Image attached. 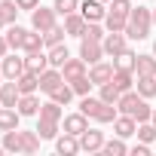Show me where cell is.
<instances>
[{"mask_svg":"<svg viewBox=\"0 0 156 156\" xmlns=\"http://www.w3.org/2000/svg\"><path fill=\"white\" fill-rule=\"evenodd\" d=\"M83 37H89V40H104V37H107V28H101V22H89Z\"/></svg>","mask_w":156,"mask_h":156,"instance_id":"obj_42","label":"cell"},{"mask_svg":"<svg viewBox=\"0 0 156 156\" xmlns=\"http://www.w3.org/2000/svg\"><path fill=\"white\" fill-rule=\"evenodd\" d=\"M135 135H138V141L153 144V141H156V126H153L150 119H147V122H138V132H135Z\"/></svg>","mask_w":156,"mask_h":156,"instance_id":"obj_38","label":"cell"},{"mask_svg":"<svg viewBox=\"0 0 156 156\" xmlns=\"http://www.w3.org/2000/svg\"><path fill=\"white\" fill-rule=\"evenodd\" d=\"M104 3H110V0H104Z\"/></svg>","mask_w":156,"mask_h":156,"instance_id":"obj_53","label":"cell"},{"mask_svg":"<svg viewBox=\"0 0 156 156\" xmlns=\"http://www.w3.org/2000/svg\"><path fill=\"white\" fill-rule=\"evenodd\" d=\"M135 64H138V52H132L129 46L113 58V67H116V70H132V73H135Z\"/></svg>","mask_w":156,"mask_h":156,"instance_id":"obj_23","label":"cell"},{"mask_svg":"<svg viewBox=\"0 0 156 156\" xmlns=\"http://www.w3.org/2000/svg\"><path fill=\"white\" fill-rule=\"evenodd\" d=\"M55 12L64 19V16H70V12H76V9H80V0H55Z\"/></svg>","mask_w":156,"mask_h":156,"instance_id":"obj_39","label":"cell"},{"mask_svg":"<svg viewBox=\"0 0 156 156\" xmlns=\"http://www.w3.org/2000/svg\"><path fill=\"white\" fill-rule=\"evenodd\" d=\"M0 64H3V76H6V80H19V76L28 70V64H25V58H19V55H3V58H0Z\"/></svg>","mask_w":156,"mask_h":156,"instance_id":"obj_9","label":"cell"},{"mask_svg":"<svg viewBox=\"0 0 156 156\" xmlns=\"http://www.w3.org/2000/svg\"><path fill=\"white\" fill-rule=\"evenodd\" d=\"M129 153H132V156H150L153 150H150V144H147V141H138L135 147H129Z\"/></svg>","mask_w":156,"mask_h":156,"instance_id":"obj_44","label":"cell"},{"mask_svg":"<svg viewBox=\"0 0 156 156\" xmlns=\"http://www.w3.org/2000/svg\"><path fill=\"white\" fill-rule=\"evenodd\" d=\"M19 3L16 0H0V16H3V22L6 25H16V19H19Z\"/></svg>","mask_w":156,"mask_h":156,"instance_id":"obj_33","label":"cell"},{"mask_svg":"<svg viewBox=\"0 0 156 156\" xmlns=\"http://www.w3.org/2000/svg\"><path fill=\"white\" fill-rule=\"evenodd\" d=\"M25 31L28 28H22V25H6V43H9V49H22V40H25Z\"/></svg>","mask_w":156,"mask_h":156,"instance_id":"obj_30","label":"cell"},{"mask_svg":"<svg viewBox=\"0 0 156 156\" xmlns=\"http://www.w3.org/2000/svg\"><path fill=\"white\" fill-rule=\"evenodd\" d=\"M58 12H55V6H37L34 12H31V28L34 31H40V34H46L49 28H55L58 22Z\"/></svg>","mask_w":156,"mask_h":156,"instance_id":"obj_3","label":"cell"},{"mask_svg":"<svg viewBox=\"0 0 156 156\" xmlns=\"http://www.w3.org/2000/svg\"><path fill=\"white\" fill-rule=\"evenodd\" d=\"M116 110H119V113H129V116H135L138 122H147V119L153 116V107H150V101H147V98H141V95H138V89H129V92H122V95H119V101H116Z\"/></svg>","mask_w":156,"mask_h":156,"instance_id":"obj_1","label":"cell"},{"mask_svg":"<svg viewBox=\"0 0 156 156\" xmlns=\"http://www.w3.org/2000/svg\"><path fill=\"white\" fill-rule=\"evenodd\" d=\"M70 58V52H67V46L64 43H58V46H52L49 49V64L52 67H64V61Z\"/></svg>","mask_w":156,"mask_h":156,"instance_id":"obj_35","label":"cell"},{"mask_svg":"<svg viewBox=\"0 0 156 156\" xmlns=\"http://www.w3.org/2000/svg\"><path fill=\"white\" fill-rule=\"evenodd\" d=\"M61 73H64V80H67V83H73V80H80V76L89 73V64H86L83 58H67L64 67H61Z\"/></svg>","mask_w":156,"mask_h":156,"instance_id":"obj_13","label":"cell"},{"mask_svg":"<svg viewBox=\"0 0 156 156\" xmlns=\"http://www.w3.org/2000/svg\"><path fill=\"white\" fill-rule=\"evenodd\" d=\"M37 49H46L43 46V34L34 31V28H28L25 31V40H22V52H37Z\"/></svg>","mask_w":156,"mask_h":156,"instance_id":"obj_27","label":"cell"},{"mask_svg":"<svg viewBox=\"0 0 156 156\" xmlns=\"http://www.w3.org/2000/svg\"><path fill=\"white\" fill-rule=\"evenodd\" d=\"M119 95H122V92H119V86H116L113 80H110V83H104V86H98V98H101V101H107V104H116V101H119Z\"/></svg>","mask_w":156,"mask_h":156,"instance_id":"obj_34","label":"cell"},{"mask_svg":"<svg viewBox=\"0 0 156 156\" xmlns=\"http://www.w3.org/2000/svg\"><path fill=\"white\" fill-rule=\"evenodd\" d=\"M107 9H113V12H132V0H110V6Z\"/></svg>","mask_w":156,"mask_h":156,"instance_id":"obj_43","label":"cell"},{"mask_svg":"<svg viewBox=\"0 0 156 156\" xmlns=\"http://www.w3.org/2000/svg\"><path fill=\"white\" fill-rule=\"evenodd\" d=\"M135 73L141 76H156V55H138V64H135Z\"/></svg>","mask_w":156,"mask_h":156,"instance_id":"obj_29","label":"cell"},{"mask_svg":"<svg viewBox=\"0 0 156 156\" xmlns=\"http://www.w3.org/2000/svg\"><path fill=\"white\" fill-rule=\"evenodd\" d=\"M22 98V89L16 80H3V86H0V101H3V107H16Z\"/></svg>","mask_w":156,"mask_h":156,"instance_id":"obj_16","label":"cell"},{"mask_svg":"<svg viewBox=\"0 0 156 156\" xmlns=\"http://www.w3.org/2000/svg\"><path fill=\"white\" fill-rule=\"evenodd\" d=\"M37 135H40L43 141H55V138H58V122H55V119H40V116H37Z\"/></svg>","mask_w":156,"mask_h":156,"instance_id":"obj_28","label":"cell"},{"mask_svg":"<svg viewBox=\"0 0 156 156\" xmlns=\"http://www.w3.org/2000/svg\"><path fill=\"white\" fill-rule=\"evenodd\" d=\"M80 58H83L86 64H95V61L107 58V55H104V46H101V40H89V37H80Z\"/></svg>","mask_w":156,"mask_h":156,"instance_id":"obj_5","label":"cell"},{"mask_svg":"<svg viewBox=\"0 0 156 156\" xmlns=\"http://www.w3.org/2000/svg\"><path fill=\"white\" fill-rule=\"evenodd\" d=\"M101 147H104V132L101 129H86L80 135V150L83 153H101Z\"/></svg>","mask_w":156,"mask_h":156,"instance_id":"obj_7","label":"cell"},{"mask_svg":"<svg viewBox=\"0 0 156 156\" xmlns=\"http://www.w3.org/2000/svg\"><path fill=\"white\" fill-rule=\"evenodd\" d=\"M0 28H6V22H3V16H0Z\"/></svg>","mask_w":156,"mask_h":156,"instance_id":"obj_49","label":"cell"},{"mask_svg":"<svg viewBox=\"0 0 156 156\" xmlns=\"http://www.w3.org/2000/svg\"><path fill=\"white\" fill-rule=\"evenodd\" d=\"M153 25H156V9H153Z\"/></svg>","mask_w":156,"mask_h":156,"instance_id":"obj_50","label":"cell"},{"mask_svg":"<svg viewBox=\"0 0 156 156\" xmlns=\"http://www.w3.org/2000/svg\"><path fill=\"white\" fill-rule=\"evenodd\" d=\"M153 28V9L147 6H132L129 12V25H126V37L129 40H147Z\"/></svg>","mask_w":156,"mask_h":156,"instance_id":"obj_2","label":"cell"},{"mask_svg":"<svg viewBox=\"0 0 156 156\" xmlns=\"http://www.w3.org/2000/svg\"><path fill=\"white\" fill-rule=\"evenodd\" d=\"M25 64H28V70L43 73V70L49 67V52H43V49H37V52H25Z\"/></svg>","mask_w":156,"mask_h":156,"instance_id":"obj_18","label":"cell"},{"mask_svg":"<svg viewBox=\"0 0 156 156\" xmlns=\"http://www.w3.org/2000/svg\"><path fill=\"white\" fill-rule=\"evenodd\" d=\"M61 83H64V73H61V67H52V64H49V67L40 73V92H46V95H49L55 86H61Z\"/></svg>","mask_w":156,"mask_h":156,"instance_id":"obj_12","label":"cell"},{"mask_svg":"<svg viewBox=\"0 0 156 156\" xmlns=\"http://www.w3.org/2000/svg\"><path fill=\"white\" fill-rule=\"evenodd\" d=\"M19 3V9H25V12H34L37 6H40V0H16Z\"/></svg>","mask_w":156,"mask_h":156,"instance_id":"obj_45","label":"cell"},{"mask_svg":"<svg viewBox=\"0 0 156 156\" xmlns=\"http://www.w3.org/2000/svg\"><path fill=\"white\" fill-rule=\"evenodd\" d=\"M55 153L58 156H76V153H83L80 150V138H76V135H58L55 138Z\"/></svg>","mask_w":156,"mask_h":156,"instance_id":"obj_11","label":"cell"},{"mask_svg":"<svg viewBox=\"0 0 156 156\" xmlns=\"http://www.w3.org/2000/svg\"><path fill=\"white\" fill-rule=\"evenodd\" d=\"M19 135H22V153H25V156H34V153L40 150V141H43V138L37 135V129H34V132L19 129Z\"/></svg>","mask_w":156,"mask_h":156,"instance_id":"obj_22","label":"cell"},{"mask_svg":"<svg viewBox=\"0 0 156 156\" xmlns=\"http://www.w3.org/2000/svg\"><path fill=\"white\" fill-rule=\"evenodd\" d=\"M80 12L86 22H104L107 6H104V0H80Z\"/></svg>","mask_w":156,"mask_h":156,"instance_id":"obj_8","label":"cell"},{"mask_svg":"<svg viewBox=\"0 0 156 156\" xmlns=\"http://www.w3.org/2000/svg\"><path fill=\"white\" fill-rule=\"evenodd\" d=\"M98 104H101V98H92V95H83V98H80V110H83V113H86L89 119L95 116V110H98Z\"/></svg>","mask_w":156,"mask_h":156,"instance_id":"obj_40","label":"cell"},{"mask_svg":"<svg viewBox=\"0 0 156 156\" xmlns=\"http://www.w3.org/2000/svg\"><path fill=\"white\" fill-rule=\"evenodd\" d=\"M101 153H107V156H126L129 153V144H126V138H113V141H104V147H101Z\"/></svg>","mask_w":156,"mask_h":156,"instance_id":"obj_32","label":"cell"},{"mask_svg":"<svg viewBox=\"0 0 156 156\" xmlns=\"http://www.w3.org/2000/svg\"><path fill=\"white\" fill-rule=\"evenodd\" d=\"M107 31H126V25H129V16L126 12H113V9H107V16H104V22H101Z\"/></svg>","mask_w":156,"mask_h":156,"instance_id":"obj_26","label":"cell"},{"mask_svg":"<svg viewBox=\"0 0 156 156\" xmlns=\"http://www.w3.org/2000/svg\"><path fill=\"white\" fill-rule=\"evenodd\" d=\"M3 80H6V76H3V64H0V86H3Z\"/></svg>","mask_w":156,"mask_h":156,"instance_id":"obj_47","label":"cell"},{"mask_svg":"<svg viewBox=\"0 0 156 156\" xmlns=\"http://www.w3.org/2000/svg\"><path fill=\"white\" fill-rule=\"evenodd\" d=\"M113 70H116V67H113V61H104V58H101V61L89 64V80H92L95 86H104V83H110V80H113Z\"/></svg>","mask_w":156,"mask_h":156,"instance_id":"obj_6","label":"cell"},{"mask_svg":"<svg viewBox=\"0 0 156 156\" xmlns=\"http://www.w3.org/2000/svg\"><path fill=\"white\" fill-rule=\"evenodd\" d=\"M113 83L119 86V92H129V89H135V73L132 70H113Z\"/></svg>","mask_w":156,"mask_h":156,"instance_id":"obj_37","label":"cell"},{"mask_svg":"<svg viewBox=\"0 0 156 156\" xmlns=\"http://www.w3.org/2000/svg\"><path fill=\"white\" fill-rule=\"evenodd\" d=\"M3 150L6 153H22V135H19V129L3 132Z\"/></svg>","mask_w":156,"mask_h":156,"instance_id":"obj_36","label":"cell"},{"mask_svg":"<svg viewBox=\"0 0 156 156\" xmlns=\"http://www.w3.org/2000/svg\"><path fill=\"white\" fill-rule=\"evenodd\" d=\"M135 132H138V119H135V116L119 113V116L113 119V135H119V138H132Z\"/></svg>","mask_w":156,"mask_h":156,"instance_id":"obj_14","label":"cell"},{"mask_svg":"<svg viewBox=\"0 0 156 156\" xmlns=\"http://www.w3.org/2000/svg\"><path fill=\"white\" fill-rule=\"evenodd\" d=\"M86 19H83V12L76 9V12H70V16H64V31H67V37H83L86 34Z\"/></svg>","mask_w":156,"mask_h":156,"instance_id":"obj_15","label":"cell"},{"mask_svg":"<svg viewBox=\"0 0 156 156\" xmlns=\"http://www.w3.org/2000/svg\"><path fill=\"white\" fill-rule=\"evenodd\" d=\"M119 116V110H116V104H107V101H101L98 104V110H95V122H101V126H113V119Z\"/></svg>","mask_w":156,"mask_h":156,"instance_id":"obj_21","label":"cell"},{"mask_svg":"<svg viewBox=\"0 0 156 156\" xmlns=\"http://www.w3.org/2000/svg\"><path fill=\"white\" fill-rule=\"evenodd\" d=\"M70 86H73V92H76V98H83V95H89V92H92V86H95V83L89 80V73H86V76H80V80H73Z\"/></svg>","mask_w":156,"mask_h":156,"instance_id":"obj_41","label":"cell"},{"mask_svg":"<svg viewBox=\"0 0 156 156\" xmlns=\"http://www.w3.org/2000/svg\"><path fill=\"white\" fill-rule=\"evenodd\" d=\"M64 37H67V31H64V25H55V28H49V31L43 34V46H46V49H52V46H58V43H64Z\"/></svg>","mask_w":156,"mask_h":156,"instance_id":"obj_31","label":"cell"},{"mask_svg":"<svg viewBox=\"0 0 156 156\" xmlns=\"http://www.w3.org/2000/svg\"><path fill=\"white\" fill-rule=\"evenodd\" d=\"M135 89H138V95L141 98H156V76H141V73H135Z\"/></svg>","mask_w":156,"mask_h":156,"instance_id":"obj_20","label":"cell"},{"mask_svg":"<svg viewBox=\"0 0 156 156\" xmlns=\"http://www.w3.org/2000/svg\"><path fill=\"white\" fill-rule=\"evenodd\" d=\"M19 122H22L19 107H0V135H3V132H12V129H19Z\"/></svg>","mask_w":156,"mask_h":156,"instance_id":"obj_17","label":"cell"},{"mask_svg":"<svg viewBox=\"0 0 156 156\" xmlns=\"http://www.w3.org/2000/svg\"><path fill=\"white\" fill-rule=\"evenodd\" d=\"M0 107H3V101H0Z\"/></svg>","mask_w":156,"mask_h":156,"instance_id":"obj_52","label":"cell"},{"mask_svg":"<svg viewBox=\"0 0 156 156\" xmlns=\"http://www.w3.org/2000/svg\"><path fill=\"white\" fill-rule=\"evenodd\" d=\"M101 46H104V55L107 58H116L129 46V37H126V31H107V37L101 40Z\"/></svg>","mask_w":156,"mask_h":156,"instance_id":"obj_4","label":"cell"},{"mask_svg":"<svg viewBox=\"0 0 156 156\" xmlns=\"http://www.w3.org/2000/svg\"><path fill=\"white\" fill-rule=\"evenodd\" d=\"M37 116H40V119H55V122H61V119H64V110H61V104H58V101H52V98H49V101H43V104H40V113H37Z\"/></svg>","mask_w":156,"mask_h":156,"instance_id":"obj_25","label":"cell"},{"mask_svg":"<svg viewBox=\"0 0 156 156\" xmlns=\"http://www.w3.org/2000/svg\"><path fill=\"white\" fill-rule=\"evenodd\" d=\"M40 104H43V101L37 98V92H28V95H22V98H19V104H16V107H19V113H22V116H37V113H40Z\"/></svg>","mask_w":156,"mask_h":156,"instance_id":"obj_19","label":"cell"},{"mask_svg":"<svg viewBox=\"0 0 156 156\" xmlns=\"http://www.w3.org/2000/svg\"><path fill=\"white\" fill-rule=\"evenodd\" d=\"M73 95H76V92H73V86H70V83H67V80H64V83H61V86H55V89H52V92H49V98H52V101H58V104H61V107H67V104H70V101H73Z\"/></svg>","mask_w":156,"mask_h":156,"instance_id":"obj_24","label":"cell"},{"mask_svg":"<svg viewBox=\"0 0 156 156\" xmlns=\"http://www.w3.org/2000/svg\"><path fill=\"white\" fill-rule=\"evenodd\" d=\"M153 55H156V40H153Z\"/></svg>","mask_w":156,"mask_h":156,"instance_id":"obj_51","label":"cell"},{"mask_svg":"<svg viewBox=\"0 0 156 156\" xmlns=\"http://www.w3.org/2000/svg\"><path fill=\"white\" fill-rule=\"evenodd\" d=\"M6 52H9V43H6V37H0V58H3Z\"/></svg>","mask_w":156,"mask_h":156,"instance_id":"obj_46","label":"cell"},{"mask_svg":"<svg viewBox=\"0 0 156 156\" xmlns=\"http://www.w3.org/2000/svg\"><path fill=\"white\" fill-rule=\"evenodd\" d=\"M150 122H153V126H156V107H153V116H150Z\"/></svg>","mask_w":156,"mask_h":156,"instance_id":"obj_48","label":"cell"},{"mask_svg":"<svg viewBox=\"0 0 156 156\" xmlns=\"http://www.w3.org/2000/svg\"><path fill=\"white\" fill-rule=\"evenodd\" d=\"M61 122H64V132H67V135H76V138H80V135L89 129V116H86L83 110H76V113H67Z\"/></svg>","mask_w":156,"mask_h":156,"instance_id":"obj_10","label":"cell"}]
</instances>
